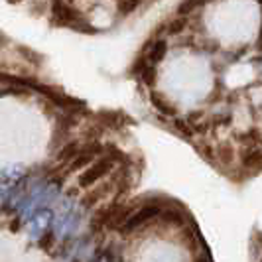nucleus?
Returning <instances> with one entry per match:
<instances>
[{"mask_svg":"<svg viewBox=\"0 0 262 262\" xmlns=\"http://www.w3.org/2000/svg\"><path fill=\"white\" fill-rule=\"evenodd\" d=\"M124 79L144 117L227 184L262 178V0H182Z\"/></svg>","mask_w":262,"mask_h":262,"instance_id":"f257e3e1","label":"nucleus"},{"mask_svg":"<svg viewBox=\"0 0 262 262\" xmlns=\"http://www.w3.org/2000/svg\"><path fill=\"white\" fill-rule=\"evenodd\" d=\"M81 262H215L195 213L166 191H140L105 225Z\"/></svg>","mask_w":262,"mask_h":262,"instance_id":"f03ea898","label":"nucleus"}]
</instances>
